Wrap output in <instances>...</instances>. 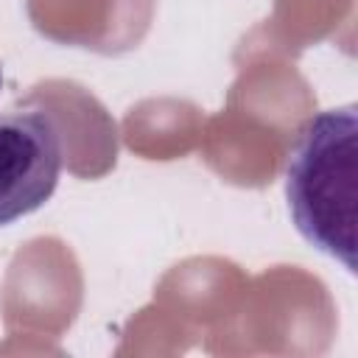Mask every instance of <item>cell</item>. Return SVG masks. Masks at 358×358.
Returning a JSON list of instances; mask_svg holds the SVG:
<instances>
[{
	"mask_svg": "<svg viewBox=\"0 0 358 358\" xmlns=\"http://www.w3.org/2000/svg\"><path fill=\"white\" fill-rule=\"evenodd\" d=\"M285 201L296 232L355 274L358 260V106L313 115L285 165Z\"/></svg>",
	"mask_w": 358,
	"mask_h": 358,
	"instance_id": "obj_1",
	"label": "cell"
},
{
	"mask_svg": "<svg viewBox=\"0 0 358 358\" xmlns=\"http://www.w3.org/2000/svg\"><path fill=\"white\" fill-rule=\"evenodd\" d=\"M62 173V131L36 106L0 112V227L39 210Z\"/></svg>",
	"mask_w": 358,
	"mask_h": 358,
	"instance_id": "obj_2",
	"label": "cell"
},
{
	"mask_svg": "<svg viewBox=\"0 0 358 358\" xmlns=\"http://www.w3.org/2000/svg\"><path fill=\"white\" fill-rule=\"evenodd\" d=\"M0 87H3V70H0Z\"/></svg>",
	"mask_w": 358,
	"mask_h": 358,
	"instance_id": "obj_3",
	"label": "cell"
}]
</instances>
